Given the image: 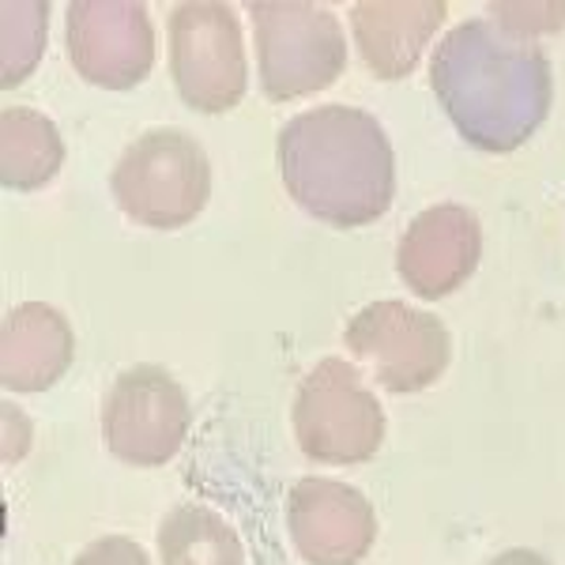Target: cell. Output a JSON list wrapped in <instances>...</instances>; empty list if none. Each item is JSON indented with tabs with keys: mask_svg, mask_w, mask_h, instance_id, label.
Here are the masks:
<instances>
[{
	"mask_svg": "<svg viewBox=\"0 0 565 565\" xmlns=\"http://www.w3.org/2000/svg\"><path fill=\"white\" fill-rule=\"evenodd\" d=\"M437 103L457 132L487 154L516 151L551 114L554 79L540 42L494 20H463L430 57Z\"/></svg>",
	"mask_w": 565,
	"mask_h": 565,
	"instance_id": "obj_1",
	"label": "cell"
},
{
	"mask_svg": "<svg viewBox=\"0 0 565 565\" xmlns=\"http://www.w3.org/2000/svg\"><path fill=\"white\" fill-rule=\"evenodd\" d=\"M76 335L65 313L45 302L15 306L4 317L0 340V377L12 392H42L57 385L72 366Z\"/></svg>",
	"mask_w": 565,
	"mask_h": 565,
	"instance_id": "obj_12",
	"label": "cell"
},
{
	"mask_svg": "<svg viewBox=\"0 0 565 565\" xmlns=\"http://www.w3.org/2000/svg\"><path fill=\"white\" fill-rule=\"evenodd\" d=\"M170 76L181 103L200 114H223L242 103L249 68H245L242 20L226 4H178L167 20Z\"/></svg>",
	"mask_w": 565,
	"mask_h": 565,
	"instance_id": "obj_5",
	"label": "cell"
},
{
	"mask_svg": "<svg viewBox=\"0 0 565 565\" xmlns=\"http://www.w3.org/2000/svg\"><path fill=\"white\" fill-rule=\"evenodd\" d=\"M65 162L57 125L31 106H8L0 114V178L4 189H42Z\"/></svg>",
	"mask_w": 565,
	"mask_h": 565,
	"instance_id": "obj_14",
	"label": "cell"
},
{
	"mask_svg": "<svg viewBox=\"0 0 565 565\" xmlns=\"http://www.w3.org/2000/svg\"><path fill=\"white\" fill-rule=\"evenodd\" d=\"M109 189L132 223L178 231L204 212L212 196V162L189 132L151 129L121 151Z\"/></svg>",
	"mask_w": 565,
	"mask_h": 565,
	"instance_id": "obj_3",
	"label": "cell"
},
{
	"mask_svg": "<svg viewBox=\"0 0 565 565\" xmlns=\"http://www.w3.org/2000/svg\"><path fill=\"white\" fill-rule=\"evenodd\" d=\"M162 565H242V543L212 509L178 505L162 524Z\"/></svg>",
	"mask_w": 565,
	"mask_h": 565,
	"instance_id": "obj_15",
	"label": "cell"
},
{
	"mask_svg": "<svg viewBox=\"0 0 565 565\" xmlns=\"http://www.w3.org/2000/svg\"><path fill=\"white\" fill-rule=\"evenodd\" d=\"M290 532L313 565H354L370 554L373 509L343 482L306 479L290 494Z\"/></svg>",
	"mask_w": 565,
	"mask_h": 565,
	"instance_id": "obj_11",
	"label": "cell"
},
{
	"mask_svg": "<svg viewBox=\"0 0 565 565\" xmlns=\"http://www.w3.org/2000/svg\"><path fill=\"white\" fill-rule=\"evenodd\" d=\"M490 565H546L540 554H532V551H509V554H501V558H494Z\"/></svg>",
	"mask_w": 565,
	"mask_h": 565,
	"instance_id": "obj_18",
	"label": "cell"
},
{
	"mask_svg": "<svg viewBox=\"0 0 565 565\" xmlns=\"http://www.w3.org/2000/svg\"><path fill=\"white\" fill-rule=\"evenodd\" d=\"M103 430L114 457L129 463H167L189 434V399L162 366H132L109 385Z\"/></svg>",
	"mask_w": 565,
	"mask_h": 565,
	"instance_id": "obj_8",
	"label": "cell"
},
{
	"mask_svg": "<svg viewBox=\"0 0 565 565\" xmlns=\"http://www.w3.org/2000/svg\"><path fill=\"white\" fill-rule=\"evenodd\" d=\"M260 87L271 103L313 95L343 76L348 39L335 12L317 4H253Z\"/></svg>",
	"mask_w": 565,
	"mask_h": 565,
	"instance_id": "obj_4",
	"label": "cell"
},
{
	"mask_svg": "<svg viewBox=\"0 0 565 565\" xmlns=\"http://www.w3.org/2000/svg\"><path fill=\"white\" fill-rule=\"evenodd\" d=\"M68 57L79 76L106 90H129L154 65V26L143 4H79L68 8Z\"/></svg>",
	"mask_w": 565,
	"mask_h": 565,
	"instance_id": "obj_9",
	"label": "cell"
},
{
	"mask_svg": "<svg viewBox=\"0 0 565 565\" xmlns=\"http://www.w3.org/2000/svg\"><path fill=\"white\" fill-rule=\"evenodd\" d=\"M445 20V4H354L351 31L381 79L407 76L423 57L430 34Z\"/></svg>",
	"mask_w": 565,
	"mask_h": 565,
	"instance_id": "obj_13",
	"label": "cell"
},
{
	"mask_svg": "<svg viewBox=\"0 0 565 565\" xmlns=\"http://www.w3.org/2000/svg\"><path fill=\"white\" fill-rule=\"evenodd\" d=\"M348 351L388 392H418L449 366V332L434 313L404 302H373L348 321Z\"/></svg>",
	"mask_w": 565,
	"mask_h": 565,
	"instance_id": "obj_7",
	"label": "cell"
},
{
	"mask_svg": "<svg viewBox=\"0 0 565 565\" xmlns=\"http://www.w3.org/2000/svg\"><path fill=\"white\" fill-rule=\"evenodd\" d=\"M482 257V226L471 207L434 204L404 231L396 268L423 298H445L468 282Z\"/></svg>",
	"mask_w": 565,
	"mask_h": 565,
	"instance_id": "obj_10",
	"label": "cell"
},
{
	"mask_svg": "<svg viewBox=\"0 0 565 565\" xmlns=\"http://www.w3.org/2000/svg\"><path fill=\"white\" fill-rule=\"evenodd\" d=\"M45 26H50V8L45 4H4L0 8V31H4V65L0 79L4 87H15L39 68L45 50Z\"/></svg>",
	"mask_w": 565,
	"mask_h": 565,
	"instance_id": "obj_16",
	"label": "cell"
},
{
	"mask_svg": "<svg viewBox=\"0 0 565 565\" xmlns=\"http://www.w3.org/2000/svg\"><path fill=\"white\" fill-rule=\"evenodd\" d=\"M282 185L313 218L366 226L396 196V154L381 121L359 106H317L279 132Z\"/></svg>",
	"mask_w": 565,
	"mask_h": 565,
	"instance_id": "obj_2",
	"label": "cell"
},
{
	"mask_svg": "<svg viewBox=\"0 0 565 565\" xmlns=\"http://www.w3.org/2000/svg\"><path fill=\"white\" fill-rule=\"evenodd\" d=\"M295 434L306 457L324 463H359L377 452L385 437V415L351 362L324 359L298 388Z\"/></svg>",
	"mask_w": 565,
	"mask_h": 565,
	"instance_id": "obj_6",
	"label": "cell"
},
{
	"mask_svg": "<svg viewBox=\"0 0 565 565\" xmlns=\"http://www.w3.org/2000/svg\"><path fill=\"white\" fill-rule=\"evenodd\" d=\"M76 565H148V558H143V551L132 540L109 535V540L90 543L76 558Z\"/></svg>",
	"mask_w": 565,
	"mask_h": 565,
	"instance_id": "obj_17",
	"label": "cell"
}]
</instances>
